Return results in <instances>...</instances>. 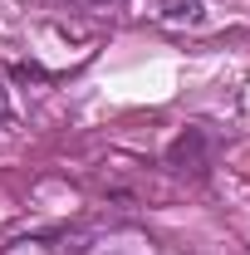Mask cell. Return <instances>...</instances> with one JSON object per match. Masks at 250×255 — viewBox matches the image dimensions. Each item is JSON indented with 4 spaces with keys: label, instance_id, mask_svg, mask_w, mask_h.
<instances>
[{
    "label": "cell",
    "instance_id": "cell-1",
    "mask_svg": "<svg viewBox=\"0 0 250 255\" xmlns=\"http://www.w3.org/2000/svg\"><path fill=\"white\" fill-rule=\"evenodd\" d=\"M152 20H162V25H196L201 20V0H157Z\"/></svg>",
    "mask_w": 250,
    "mask_h": 255
},
{
    "label": "cell",
    "instance_id": "cell-2",
    "mask_svg": "<svg viewBox=\"0 0 250 255\" xmlns=\"http://www.w3.org/2000/svg\"><path fill=\"white\" fill-rule=\"evenodd\" d=\"M10 113V89H5V79H0V118Z\"/></svg>",
    "mask_w": 250,
    "mask_h": 255
},
{
    "label": "cell",
    "instance_id": "cell-3",
    "mask_svg": "<svg viewBox=\"0 0 250 255\" xmlns=\"http://www.w3.org/2000/svg\"><path fill=\"white\" fill-rule=\"evenodd\" d=\"M94 5H98V0H94Z\"/></svg>",
    "mask_w": 250,
    "mask_h": 255
}]
</instances>
